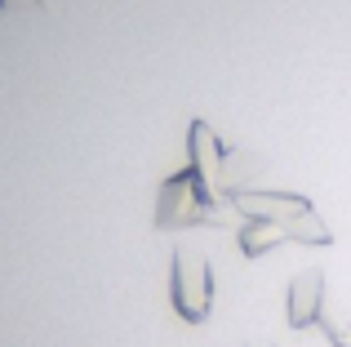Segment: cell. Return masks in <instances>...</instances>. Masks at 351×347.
I'll list each match as a JSON object with an SVG mask.
<instances>
[{
	"instance_id": "obj_1",
	"label": "cell",
	"mask_w": 351,
	"mask_h": 347,
	"mask_svg": "<svg viewBox=\"0 0 351 347\" xmlns=\"http://www.w3.org/2000/svg\"><path fill=\"white\" fill-rule=\"evenodd\" d=\"M232 200L245 214H258L267 218V223H276L289 241H302V245H329L334 236H329V227L316 218V209H311V200L302 196H289V191H232Z\"/></svg>"
},
{
	"instance_id": "obj_3",
	"label": "cell",
	"mask_w": 351,
	"mask_h": 347,
	"mask_svg": "<svg viewBox=\"0 0 351 347\" xmlns=\"http://www.w3.org/2000/svg\"><path fill=\"white\" fill-rule=\"evenodd\" d=\"M320 307H325V272L307 267L293 276L289 285V325L293 330H307V325L320 321Z\"/></svg>"
},
{
	"instance_id": "obj_6",
	"label": "cell",
	"mask_w": 351,
	"mask_h": 347,
	"mask_svg": "<svg viewBox=\"0 0 351 347\" xmlns=\"http://www.w3.org/2000/svg\"><path fill=\"white\" fill-rule=\"evenodd\" d=\"M18 5H36V9H40L45 0H0V9H18Z\"/></svg>"
},
{
	"instance_id": "obj_5",
	"label": "cell",
	"mask_w": 351,
	"mask_h": 347,
	"mask_svg": "<svg viewBox=\"0 0 351 347\" xmlns=\"http://www.w3.org/2000/svg\"><path fill=\"white\" fill-rule=\"evenodd\" d=\"M325 325V339L334 347H351V325H334V321H320Z\"/></svg>"
},
{
	"instance_id": "obj_7",
	"label": "cell",
	"mask_w": 351,
	"mask_h": 347,
	"mask_svg": "<svg viewBox=\"0 0 351 347\" xmlns=\"http://www.w3.org/2000/svg\"><path fill=\"white\" fill-rule=\"evenodd\" d=\"M249 347H267V343H249Z\"/></svg>"
},
{
	"instance_id": "obj_2",
	"label": "cell",
	"mask_w": 351,
	"mask_h": 347,
	"mask_svg": "<svg viewBox=\"0 0 351 347\" xmlns=\"http://www.w3.org/2000/svg\"><path fill=\"white\" fill-rule=\"evenodd\" d=\"M169 303L173 312L187 325H205L209 312H214V272H209V259L196 250H173L169 263Z\"/></svg>"
},
{
	"instance_id": "obj_4",
	"label": "cell",
	"mask_w": 351,
	"mask_h": 347,
	"mask_svg": "<svg viewBox=\"0 0 351 347\" xmlns=\"http://www.w3.org/2000/svg\"><path fill=\"white\" fill-rule=\"evenodd\" d=\"M280 241H289V236H285V232H280L276 223H267V218H258V214H249L245 223L236 227V245H240V254H245V259H258V254L276 250Z\"/></svg>"
}]
</instances>
